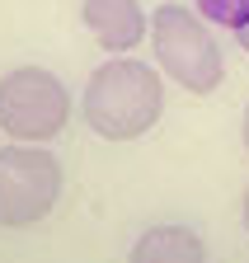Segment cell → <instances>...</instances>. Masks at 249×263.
<instances>
[{"label": "cell", "mask_w": 249, "mask_h": 263, "mask_svg": "<svg viewBox=\"0 0 249 263\" xmlns=\"http://www.w3.org/2000/svg\"><path fill=\"white\" fill-rule=\"evenodd\" d=\"M80 113L99 141H141L165 113V80L137 57H113L85 80Z\"/></svg>", "instance_id": "6da1fadb"}, {"label": "cell", "mask_w": 249, "mask_h": 263, "mask_svg": "<svg viewBox=\"0 0 249 263\" xmlns=\"http://www.w3.org/2000/svg\"><path fill=\"white\" fill-rule=\"evenodd\" d=\"M150 47H155L160 71L188 94H212L226 80V57L216 47L207 19L198 10H188V5L165 0L150 14Z\"/></svg>", "instance_id": "7a4b0ae2"}, {"label": "cell", "mask_w": 249, "mask_h": 263, "mask_svg": "<svg viewBox=\"0 0 249 263\" xmlns=\"http://www.w3.org/2000/svg\"><path fill=\"white\" fill-rule=\"evenodd\" d=\"M71 122V89L47 66H14L0 76V132L10 141L47 146Z\"/></svg>", "instance_id": "3957f363"}, {"label": "cell", "mask_w": 249, "mask_h": 263, "mask_svg": "<svg viewBox=\"0 0 249 263\" xmlns=\"http://www.w3.org/2000/svg\"><path fill=\"white\" fill-rule=\"evenodd\" d=\"M61 188H66V174L47 146H28V141L0 146V226L5 230H24L52 216V207L61 202Z\"/></svg>", "instance_id": "277c9868"}, {"label": "cell", "mask_w": 249, "mask_h": 263, "mask_svg": "<svg viewBox=\"0 0 249 263\" xmlns=\"http://www.w3.org/2000/svg\"><path fill=\"white\" fill-rule=\"evenodd\" d=\"M80 19L94 33V43L104 52H113V57L137 52L141 38L150 33V14L141 10V0H85Z\"/></svg>", "instance_id": "5b68a950"}, {"label": "cell", "mask_w": 249, "mask_h": 263, "mask_svg": "<svg viewBox=\"0 0 249 263\" xmlns=\"http://www.w3.org/2000/svg\"><path fill=\"white\" fill-rule=\"evenodd\" d=\"M127 263H207V245L188 226H150L137 235Z\"/></svg>", "instance_id": "8992f818"}, {"label": "cell", "mask_w": 249, "mask_h": 263, "mask_svg": "<svg viewBox=\"0 0 249 263\" xmlns=\"http://www.w3.org/2000/svg\"><path fill=\"white\" fill-rule=\"evenodd\" d=\"M198 5V14L207 19V24H216V28H240V24H249V0H193Z\"/></svg>", "instance_id": "52a82bcc"}, {"label": "cell", "mask_w": 249, "mask_h": 263, "mask_svg": "<svg viewBox=\"0 0 249 263\" xmlns=\"http://www.w3.org/2000/svg\"><path fill=\"white\" fill-rule=\"evenodd\" d=\"M235 43H240V47L249 52V24H240V28H235Z\"/></svg>", "instance_id": "ba28073f"}, {"label": "cell", "mask_w": 249, "mask_h": 263, "mask_svg": "<svg viewBox=\"0 0 249 263\" xmlns=\"http://www.w3.org/2000/svg\"><path fill=\"white\" fill-rule=\"evenodd\" d=\"M240 137H244V151H249V104H244V118H240Z\"/></svg>", "instance_id": "9c48e42d"}, {"label": "cell", "mask_w": 249, "mask_h": 263, "mask_svg": "<svg viewBox=\"0 0 249 263\" xmlns=\"http://www.w3.org/2000/svg\"><path fill=\"white\" fill-rule=\"evenodd\" d=\"M244 230H249V188H244Z\"/></svg>", "instance_id": "30bf717a"}]
</instances>
